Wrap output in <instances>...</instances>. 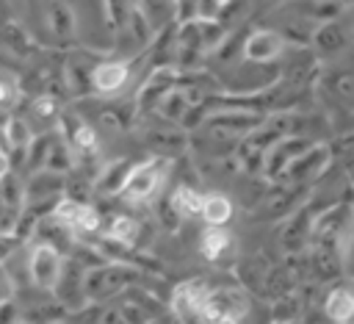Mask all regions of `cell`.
I'll use <instances>...</instances> for the list:
<instances>
[{
	"label": "cell",
	"instance_id": "24",
	"mask_svg": "<svg viewBox=\"0 0 354 324\" xmlns=\"http://www.w3.org/2000/svg\"><path fill=\"white\" fill-rule=\"evenodd\" d=\"M268 269H271V263H268L263 255H249V258H243L241 266H238V280H241V285H243L246 291L260 294V291H263V282H266V277H268Z\"/></svg>",
	"mask_w": 354,
	"mask_h": 324
},
{
	"label": "cell",
	"instance_id": "34",
	"mask_svg": "<svg viewBox=\"0 0 354 324\" xmlns=\"http://www.w3.org/2000/svg\"><path fill=\"white\" fill-rule=\"evenodd\" d=\"M19 244H22V238L17 235V230H0V263H6L17 252Z\"/></svg>",
	"mask_w": 354,
	"mask_h": 324
},
{
	"label": "cell",
	"instance_id": "14",
	"mask_svg": "<svg viewBox=\"0 0 354 324\" xmlns=\"http://www.w3.org/2000/svg\"><path fill=\"white\" fill-rule=\"evenodd\" d=\"M207 288L210 285L205 280H196V277L177 282V288L171 291V299H169L174 318H180V321H202V307H205Z\"/></svg>",
	"mask_w": 354,
	"mask_h": 324
},
{
	"label": "cell",
	"instance_id": "1",
	"mask_svg": "<svg viewBox=\"0 0 354 324\" xmlns=\"http://www.w3.org/2000/svg\"><path fill=\"white\" fill-rule=\"evenodd\" d=\"M136 280H138L136 266H130L124 260H100V263L86 269V277H83L86 302L108 305L111 299H116L127 288H133Z\"/></svg>",
	"mask_w": 354,
	"mask_h": 324
},
{
	"label": "cell",
	"instance_id": "26",
	"mask_svg": "<svg viewBox=\"0 0 354 324\" xmlns=\"http://www.w3.org/2000/svg\"><path fill=\"white\" fill-rule=\"evenodd\" d=\"M72 166H75V150H72V144L64 136H53V144H50L44 169H53V172L66 174Z\"/></svg>",
	"mask_w": 354,
	"mask_h": 324
},
{
	"label": "cell",
	"instance_id": "28",
	"mask_svg": "<svg viewBox=\"0 0 354 324\" xmlns=\"http://www.w3.org/2000/svg\"><path fill=\"white\" fill-rule=\"evenodd\" d=\"M301 316V299L293 294L271 299V321H296Z\"/></svg>",
	"mask_w": 354,
	"mask_h": 324
},
{
	"label": "cell",
	"instance_id": "8",
	"mask_svg": "<svg viewBox=\"0 0 354 324\" xmlns=\"http://www.w3.org/2000/svg\"><path fill=\"white\" fill-rule=\"evenodd\" d=\"M288 39L274 28V25H263V28H252L243 42H241V58L246 64H277L285 50H288Z\"/></svg>",
	"mask_w": 354,
	"mask_h": 324
},
{
	"label": "cell",
	"instance_id": "38",
	"mask_svg": "<svg viewBox=\"0 0 354 324\" xmlns=\"http://www.w3.org/2000/svg\"><path fill=\"white\" fill-rule=\"evenodd\" d=\"M346 3H348V8H354V0H346Z\"/></svg>",
	"mask_w": 354,
	"mask_h": 324
},
{
	"label": "cell",
	"instance_id": "21",
	"mask_svg": "<svg viewBox=\"0 0 354 324\" xmlns=\"http://www.w3.org/2000/svg\"><path fill=\"white\" fill-rule=\"evenodd\" d=\"M188 108H191V100H188L185 89L177 83V86H171V89L158 100L155 114H160V116H163V119H169V122L183 125V122H185V116H188Z\"/></svg>",
	"mask_w": 354,
	"mask_h": 324
},
{
	"label": "cell",
	"instance_id": "10",
	"mask_svg": "<svg viewBox=\"0 0 354 324\" xmlns=\"http://www.w3.org/2000/svg\"><path fill=\"white\" fill-rule=\"evenodd\" d=\"M315 89H318L321 97L329 100L332 105H340V108L354 111V66L343 64L340 58L332 61L329 69H321V72H318Z\"/></svg>",
	"mask_w": 354,
	"mask_h": 324
},
{
	"label": "cell",
	"instance_id": "36",
	"mask_svg": "<svg viewBox=\"0 0 354 324\" xmlns=\"http://www.w3.org/2000/svg\"><path fill=\"white\" fill-rule=\"evenodd\" d=\"M8 296H14V280L0 263V299H8Z\"/></svg>",
	"mask_w": 354,
	"mask_h": 324
},
{
	"label": "cell",
	"instance_id": "25",
	"mask_svg": "<svg viewBox=\"0 0 354 324\" xmlns=\"http://www.w3.org/2000/svg\"><path fill=\"white\" fill-rule=\"evenodd\" d=\"M105 235H108L111 241H116V244H122V246L133 249V246L138 244V235H141V224H138L133 216H127V213H119V216H113V219H111V224H108Z\"/></svg>",
	"mask_w": 354,
	"mask_h": 324
},
{
	"label": "cell",
	"instance_id": "35",
	"mask_svg": "<svg viewBox=\"0 0 354 324\" xmlns=\"http://www.w3.org/2000/svg\"><path fill=\"white\" fill-rule=\"evenodd\" d=\"M14 321H22V310H19V305L14 302V296L0 299V324H14Z\"/></svg>",
	"mask_w": 354,
	"mask_h": 324
},
{
	"label": "cell",
	"instance_id": "9",
	"mask_svg": "<svg viewBox=\"0 0 354 324\" xmlns=\"http://www.w3.org/2000/svg\"><path fill=\"white\" fill-rule=\"evenodd\" d=\"M329 166H332V150H329V144L326 141H313L304 152H299L288 163V169H285V174L279 180H293V183H301V186H310L313 188Z\"/></svg>",
	"mask_w": 354,
	"mask_h": 324
},
{
	"label": "cell",
	"instance_id": "13",
	"mask_svg": "<svg viewBox=\"0 0 354 324\" xmlns=\"http://www.w3.org/2000/svg\"><path fill=\"white\" fill-rule=\"evenodd\" d=\"M86 263H80V258H66L64 260V269H61V277H58V282H55V288H53V294H55V299L69 310V313H75V310H80L83 305H88L86 302V291H83V277H86Z\"/></svg>",
	"mask_w": 354,
	"mask_h": 324
},
{
	"label": "cell",
	"instance_id": "22",
	"mask_svg": "<svg viewBox=\"0 0 354 324\" xmlns=\"http://www.w3.org/2000/svg\"><path fill=\"white\" fill-rule=\"evenodd\" d=\"M30 138H33V130H30L28 119H22V116H8V119H3V125H0V144H3L8 152L28 150Z\"/></svg>",
	"mask_w": 354,
	"mask_h": 324
},
{
	"label": "cell",
	"instance_id": "23",
	"mask_svg": "<svg viewBox=\"0 0 354 324\" xmlns=\"http://www.w3.org/2000/svg\"><path fill=\"white\" fill-rule=\"evenodd\" d=\"M235 216V205L227 194L221 191H207L202 199V222L205 224H230Z\"/></svg>",
	"mask_w": 354,
	"mask_h": 324
},
{
	"label": "cell",
	"instance_id": "33",
	"mask_svg": "<svg viewBox=\"0 0 354 324\" xmlns=\"http://www.w3.org/2000/svg\"><path fill=\"white\" fill-rule=\"evenodd\" d=\"M30 108H33V114L41 116V119H58V114H61V105H58L55 94H39Z\"/></svg>",
	"mask_w": 354,
	"mask_h": 324
},
{
	"label": "cell",
	"instance_id": "6",
	"mask_svg": "<svg viewBox=\"0 0 354 324\" xmlns=\"http://www.w3.org/2000/svg\"><path fill=\"white\" fill-rule=\"evenodd\" d=\"M313 219H315V208H310V202H301L296 210H290L285 219H279L277 244L288 258L307 252V246L313 241Z\"/></svg>",
	"mask_w": 354,
	"mask_h": 324
},
{
	"label": "cell",
	"instance_id": "4",
	"mask_svg": "<svg viewBox=\"0 0 354 324\" xmlns=\"http://www.w3.org/2000/svg\"><path fill=\"white\" fill-rule=\"evenodd\" d=\"M307 197H310V186H301L293 180H268V188L257 202V219L279 222L290 210H296L301 202H307Z\"/></svg>",
	"mask_w": 354,
	"mask_h": 324
},
{
	"label": "cell",
	"instance_id": "16",
	"mask_svg": "<svg viewBox=\"0 0 354 324\" xmlns=\"http://www.w3.org/2000/svg\"><path fill=\"white\" fill-rule=\"evenodd\" d=\"M61 127H64V138L72 144L75 155H83V158L97 155L100 138H97V130H94L91 122H86L75 114H61Z\"/></svg>",
	"mask_w": 354,
	"mask_h": 324
},
{
	"label": "cell",
	"instance_id": "29",
	"mask_svg": "<svg viewBox=\"0 0 354 324\" xmlns=\"http://www.w3.org/2000/svg\"><path fill=\"white\" fill-rule=\"evenodd\" d=\"M0 199H3L11 210H22V205H25V183H22L14 172H8V174L0 180Z\"/></svg>",
	"mask_w": 354,
	"mask_h": 324
},
{
	"label": "cell",
	"instance_id": "19",
	"mask_svg": "<svg viewBox=\"0 0 354 324\" xmlns=\"http://www.w3.org/2000/svg\"><path fill=\"white\" fill-rule=\"evenodd\" d=\"M130 169H133V161H127V158H113V161L102 163L100 172L94 174V191L105 194V197H119Z\"/></svg>",
	"mask_w": 354,
	"mask_h": 324
},
{
	"label": "cell",
	"instance_id": "32",
	"mask_svg": "<svg viewBox=\"0 0 354 324\" xmlns=\"http://www.w3.org/2000/svg\"><path fill=\"white\" fill-rule=\"evenodd\" d=\"M19 97H22L19 80L11 78V75H6V72H0V114L11 111L19 102Z\"/></svg>",
	"mask_w": 354,
	"mask_h": 324
},
{
	"label": "cell",
	"instance_id": "7",
	"mask_svg": "<svg viewBox=\"0 0 354 324\" xmlns=\"http://www.w3.org/2000/svg\"><path fill=\"white\" fill-rule=\"evenodd\" d=\"M343 17L318 22L315 30H313V36H310V50L315 53V58L321 64L337 61V58H343L348 53V47H354V30L346 28Z\"/></svg>",
	"mask_w": 354,
	"mask_h": 324
},
{
	"label": "cell",
	"instance_id": "17",
	"mask_svg": "<svg viewBox=\"0 0 354 324\" xmlns=\"http://www.w3.org/2000/svg\"><path fill=\"white\" fill-rule=\"evenodd\" d=\"M199 255L207 260V263H221L232 249H235V238L230 233L227 224H207L202 233H199Z\"/></svg>",
	"mask_w": 354,
	"mask_h": 324
},
{
	"label": "cell",
	"instance_id": "5",
	"mask_svg": "<svg viewBox=\"0 0 354 324\" xmlns=\"http://www.w3.org/2000/svg\"><path fill=\"white\" fill-rule=\"evenodd\" d=\"M149 119H144L141 125V136H144V144L155 152V155H166V158H174V155H183L188 150V130L177 122H169L163 119L160 114L149 111L147 114Z\"/></svg>",
	"mask_w": 354,
	"mask_h": 324
},
{
	"label": "cell",
	"instance_id": "37",
	"mask_svg": "<svg viewBox=\"0 0 354 324\" xmlns=\"http://www.w3.org/2000/svg\"><path fill=\"white\" fill-rule=\"evenodd\" d=\"M8 172H11V155H8L6 147H0V180H3Z\"/></svg>",
	"mask_w": 354,
	"mask_h": 324
},
{
	"label": "cell",
	"instance_id": "3",
	"mask_svg": "<svg viewBox=\"0 0 354 324\" xmlns=\"http://www.w3.org/2000/svg\"><path fill=\"white\" fill-rule=\"evenodd\" d=\"M249 291L243 285H218L207 288L205 307H202V321L213 324H238L249 316Z\"/></svg>",
	"mask_w": 354,
	"mask_h": 324
},
{
	"label": "cell",
	"instance_id": "20",
	"mask_svg": "<svg viewBox=\"0 0 354 324\" xmlns=\"http://www.w3.org/2000/svg\"><path fill=\"white\" fill-rule=\"evenodd\" d=\"M169 199H171V205H174V210L180 213L183 222L202 219V199H205V194H202L199 188H194L191 183L174 186L171 194H169Z\"/></svg>",
	"mask_w": 354,
	"mask_h": 324
},
{
	"label": "cell",
	"instance_id": "31",
	"mask_svg": "<svg viewBox=\"0 0 354 324\" xmlns=\"http://www.w3.org/2000/svg\"><path fill=\"white\" fill-rule=\"evenodd\" d=\"M102 8H105V22L113 30H119L127 22L130 11L136 8V0H102Z\"/></svg>",
	"mask_w": 354,
	"mask_h": 324
},
{
	"label": "cell",
	"instance_id": "12",
	"mask_svg": "<svg viewBox=\"0 0 354 324\" xmlns=\"http://www.w3.org/2000/svg\"><path fill=\"white\" fill-rule=\"evenodd\" d=\"M133 78V64L127 58H100L91 66V91L100 97H116L127 89Z\"/></svg>",
	"mask_w": 354,
	"mask_h": 324
},
{
	"label": "cell",
	"instance_id": "2",
	"mask_svg": "<svg viewBox=\"0 0 354 324\" xmlns=\"http://www.w3.org/2000/svg\"><path fill=\"white\" fill-rule=\"evenodd\" d=\"M169 172H171V158L166 155H152L141 163H133L119 197L127 205H147L160 194L163 183L169 180Z\"/></svg>",
	"mask_w": 354,
	"mask_h": 324
},
{
	"label": "cell",
	"instance_id": "18",
	"mask_svg": "<svg viewBox=\"0 0 354 324\" xmlns=\"http://www.w3.org/2000/svg\"><path fill=\"white\" fill-rule=\"evenodd\" d=\"M44 22L53 33L55 42H72L75 39V30H77V17L72 11V6L66 0H47V8H44Z\"/></svg>",
	"mask_w": 354,
	"mask_h": 324
},
{
	"label": "cell",
	"instance_id": "30",
	"mask_svg": "<svg viewBox=\"0 0 354 324\" xmlns=\"http://www.w3.org/2000/svg\"><path fill=\"white\" fill-rule=\"evenodd\" d=\"M3 42H6V47H11L17 55H28V53L33 50L30 36H28L25 28L17 25V22H8V25L3 28Z\"/></svg>",
	"mask_w": 354,
	"mask_h": 324
},
{
	"label": "cell",
	"instance_id": "27",
	"mask_svg": "<svg viewBox=\"0 0 354 324\" xmlns=\"http://www.w3.org/2000/svg\"><path fill=\"white\" fill-rule=\"evenodd\" d=\"M136 6L144 11V17L149 19V25L158 30L174 19V0H136Z\"/></svg>",
	"mask_w": 354,
	"mask_h": 324
},
{
	"label": "cell",
	"instance_id": "15",
	"mask_svg": "<svg viewBox=\"0 0 354 324\" xmlns=\"http://www.w3.org/2000/svg\"><path fill=\"white\" fill-rule=\"evenodd\" d=\"M324 316L335 324L354 321V280H346V277L332 280L329 291L324 294Z\"/></svg>",
	"mask_w": 354,
	"mask_h": 324
},
{
	"label": "cell",
	"instance_id": "11",
	"mask_svg": "<svg viewBox=\"0 0 354 324\" xmlns=\"http://www.w3.org/2000/svg\"><path fill=\"white\" fill-rule=\"evenodd\" d=\"M64 260H66L64 252H58L50 244H39L36 241L30 246V255H28V277H30V282L44 294H53V288H55V282L61 277Z\"/></svg>",
	"mask_w": 354,
	"mask_h": 324
},
{
	"label": "cell",
	"instance_id": "39",
	"mask_svg": "<svg viewBox=\"0 0 354 324\" xmlns=\"http://www.w3.org/2000/svg\"><path fill=\"white\" fill-rule=\"evenodd\" d=\"M252 3H254V0H252Z\"/></svg>",
	"mask_w": 354,
	"mask_h": 324
}]
</instances>
